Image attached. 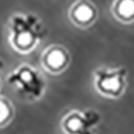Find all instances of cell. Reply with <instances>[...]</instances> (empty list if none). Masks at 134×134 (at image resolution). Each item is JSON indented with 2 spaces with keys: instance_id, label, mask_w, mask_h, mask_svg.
Segmentation results:
<instances>
[{
  "instance_id": "obj_1",
  "label": "cell",
  "mask_w": 134,
  "mask_h": 134,
  "mask_svg": "<svg viewBox=\"0 0 134 134\" xmlns=\"http://www.w3.org/2000/svg\"><path fill=\"white\" fill-rule=\"evenodd\" d=\"M10 44L20 54H29L46 35L45 27L33 14H14L9 23Z\"/></svg>"
},
{
  "instance_id": "obj_2",
  "label": "cell",
  "mask_w": 134,
  "mask_h": 134,
  "mask_svg": "<svg viewBox=\"0 0 134 134\" xmlns=\"http://www.w3.org/2000/svg\"><path fill=\"white\" fill-rule=\"evenodd\" d=\"M7 81L20 94L30 100L40 99L45 91V81L40 72L29 64H21L13 70L8 75Z\"/></svg>"
},
{
  "instance_id": "obj_3",
  "label": "cell",
  "mask_w": 134,
  "mask_h": 134,
  "mask_svg": "<svg viewBox=\"0 0 134 134\" xmlns=\"http://www.w3.org/2000/svg\"><path fill=\"white\" fill-rule=\"evenodd\" d=\"M127 70L125 68H102L94 73V86L97 90L106 97L118 98L126 88Z\"/></svg>"
},
{
  "instance_id": "obj_4",
  "label": "cell",
  "mask_w": 134,
  "mask_h": 134,
  "mask_svg": "<svg viewBox=\"0 0 134 134\" xmlns=\"http://www.w3.org/2000/svg\"><path fill=\"white\" fill-rule=\"evenodd\" d=\"M100 121L96 110H72L61 121V128L65 134H93L92 129Z\"/></svg>"
},
{
  "instance_id": "obj_5",
  "label": "cell",
  "mask_w": 134,
  "mask_h": 134,
  "mask_svg": "<svg viewBox=\"0 0 134 134\" xmlns=\"http://www.w3.org/2000/svg\"><path fill=\"white\" fill-rule=\"evenodd\" d=\"M70 54L63 46L53 45L44 51L41 56V63L44 70L52 74H59L66 70L70 64Z\"/></svg>"
},
{
  "instance_id": "obj_6",
  "label": "cell",
  "mask_w": 134,
  "mask_h": 134,
  "mask_svg": "<svg viewBox=\"0 0 134 134\" xmlns=\"http://www.w3.org/2000/svg\"><path fill=\"white\" fill-rule=\"evenodd\" d=\"M97 16V9L89 0H77L69 11L71 21L81 28L91 26L96 21Z\"/></svg>"
},
{
  "instance_id": "obj_7",
  "label": "cell",
  "mask_w": 134,
  "mask_h": 134,
  "mask_svg": "<svg viewBox=\"0 0 134 134\" xmlns=\"http://www.w3.org/2000/svg\"><path fill=\"white\" fill-rule=\"evenodd\" d=\"M111 11L114 16L122 23L134 21V0H115Z\"/></svg>"
},
{
  "instance_id": "obj_8",
  "label": "cell",
  "mask_w": 134,
  "mask_h": 134,
  "mask_svg": "<svg viewBox=\"0 0 134 134\" xmlns=\"http://www.w3.org/2000/svg\"><path fill=\"white\" fill-rule=\"evenodd\" d=\"M14 116V108L10 100L0 97V128L10 124Z\"/></svg>"
},
{
  "instance_id": "obj_9",
  "label": "cell",
  "mask_w": 134,
  "mask_h": 134,
  "mask_svg": "<svg viewBox=\"0 0 134 134\" xmlns=\"http://www.w3.org/2000/svg\"><path fill=\"white\" fill-rule=\"evenodd\" d=\"M3 66H4V63H3L2 59L0 58V70H2V69H3Z\"/></svg>"
},
{
  "instance_id": "obj_10",
  "label": "cell",
  "mask_w": 134,
  "mask_h": 134,
  "mask_svg": "<svg viewBox=\"0 0 134 134\" xmlns=\"http://www.w3.org/2000/svg\"><path fill=\"white\" fill-rule=\"evenodd\" d=\"M0 89H1V81H0Z\"/></svg>"
}]
</instances>
